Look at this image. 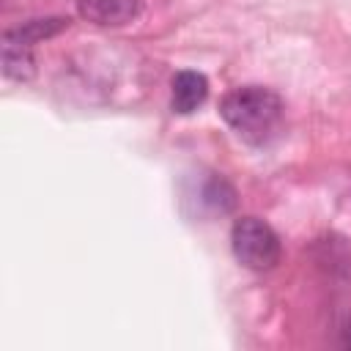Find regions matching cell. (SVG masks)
Returning <instances> with one entry per match:
<instances>
[{
	"label": "cell",
	"mask_w": 351,
	"mask_h": 351,
	"mask_svg": "<svg viewBox=\"0 0 351 351\" xmlns=\"http://www.w3.org/2000/svg\"><path fill=\"white\" fill-rule=\"evenodd\" d=\"M230 247L236 261L252 271H269L280 263V236L261 217H239L230 228Z\"/></svg>",
	"instance_id": "cell-2"
},
{
	"label": "cell",
	"mask_w": 351,
	"mask_h": 351,
	"mask_svg": "<svg viewBox=\"0 0 351 351\" xmlns=\"http://www.w3.org/2000/svg\"><path fill=\"white\" fill-rule=\"evenodd\" d=\"M66 27H69V19H66V16H38V19L22 22V25H16V27H8V30H3V33L11 36V38H16V41H22V44L36 47L38 41L52 38V36H58V33L66 30Z\"/></svg>",
	"instance_id": "cell-6"
},
{
	"label": "cell",
	"mask_w": 351,
	"mask_h": 351,
	"mask_svg": "<svg viewBox=\"0 0 351 351\" xmlns=\"http://www.w3.org/2000/svg\"><path fill=\"white\" fill-rule=\"evenodd\" d=\"M0 55H3V74H5V80L27 82L36 74V58H33V47L30 44H22V41H16V38L3 33Z\"/></svg>",
	"instance_id": "cell-5"
},
{
	"label": "cell",
	"mask_w": 351,
	"mask_h": 351,
	"mask_svg": "<svg viewBox=\"0 0 351 351\" xmlns=\"http://www.w3.org/2000/svg\"><path fill=\"white\" fill-rule=\"evenodd\" d=\"M219 115L239 140L263 148L280 137L285 121V104L271 88L241 85L225 93V99L219 101Z\"/></svg>",
	"instance_id": "cell-1"
},
{
	"label": "cell",
	"mask_w": 351,
	"mask_h": 351,
	"mask_svg": "<svg viewBox=\"0 0 351 351\" xmlns=\"http://www.w3.org/2000/svg\"><path fill=\"white\" fill-rule=\"evenodd\" d=\"M208 96V80L200 71L192 69H181L176 71L173 82H170V107L178 115H189L195 112Z\"/></svg>",
	"instance_id": "cell-4"
},
{
	"label": "cell",
	"mask_w": 351,
	"mask_h": 351,
	"mask_svg": "<svg viewBox=\"0 0 351 351\" xmlns=\"http://www.w3.org/2000/svg\"><path fill=\"white\" fill-rule=\"evenodd\" d=\"M143 0H77V11L82 19L99 27H123L137 19Z\"/></svg>",
	"instance_id": "cell-3"
},
{
	"label": "cell",
	"mask_w": 351,
	"mask_h": 351,
	"mask_svg": "<svg viewBox=\"0 0 351 351\" xmlns=\"http://www.w3.org/2000/svg\"><path fill=\"white\" fill-rule=\"evenodd\" d=\"M346 346H351V326L346 329Z\"/></svg>",
	"instance_id": "cell-7"
}]
</instances>
